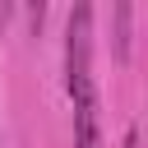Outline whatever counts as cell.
I'll use <instances>...</instances> for the list:
<instances>
[{
  "mask_svg": "<svg viewBox=\"0 0 148 148\" xmlns=\"http://www.w3.org/2000/svg\"><path fill=\"white\" fill-rule=\"evenodd\" d=\"M120 148H143V143H139V130H134V125L125 130V143H120Z\"/></svg>",
  "mask_w": 148,
  "mask_h": 148,
  "instance_id": "cell-4",
  "label": "cell"
},
{
  "mask_svg": "<svg viewBox=\"0 0 148 148\" xmlns=\"http://www.w3.org/2000/svg\"><path fill=\"white\" fill-rule=\"evenodd\" d=\"M74 102V148H106L102 139V102H97V88L69 97Z\"/></svg>",
  "mask_w": 148,
  "mask_h": 148,
  "instance_id": "cell-2",
  "label": "cell"
},
{
  "mask_svg": "<svg viewBox=\"0 0 148 148\" xmlns=\"http://www.w3.org/2000/svg\"><path fill=\"white\" fill-rule=\"evenodd\" d=\"M116 56H130V5H116Z\"/></svg>",
  "mask_w": 148,
  "mask_h": 148,
  "instance_id": "cell-3",
  "label": "cell"
},
{
  "mask_svg": "<svg viewBox=\"0 0 148 148\" xmlns=\"http://www.w3.org/2000/svg\"><path fill=\"white\" fill-rule=\"evenodd\" d=\"M88 88H97V74H92V5H74L69 28H65V92L79 97Z\"/></svg>",
  "mask_w": 148,
  "mask_h": 148,
  "instance_id": "cell-1",
  "label": "cell"
}]
</instances>
